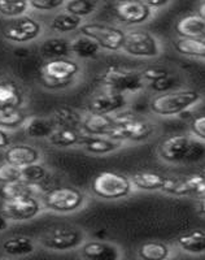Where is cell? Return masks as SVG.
Wrapping results in <instances>:
<instances>
[{
  "label": "cell",
  "instance_id": "cell-1",
  "mask_svg": "<svg viewBox=\"0 0 205 260\" xmlns=\"http://www.w3.org/2000/svg\"><path fill=\"white\" fill-rule=\"evenodd\" d=\"M157 154L167 164H192L205 159V143L191 134H174L162 139Z\"/></svg>",
  "mask_w": 205,
  "mask_h": 260
},
{
  "label": "cell",
  "instance_id": "cell-2",
  "mask_svg": "<svg viewBox=\"0 0 205 260\" xmlns=\"http://www.w3.org/2000/svg\"><path fill=\"white\" fill-rule=\"evenodd\" d=\"M202 101V95L192 89H178L156 94L150 102V110L160 117H174L190 111Z\"/></svg>",
  "mask_w": 205,
  "mask_h": 260
},
{
  "label": "cell",
  "instance_id": "cell-3",
  "mask_svg": "<svg viewBox=\"0 0 205 260\" xmlns=\"http://www.w3.org/2000/svg\"><path fill=\"white\" fill-rule=\"evenodd\" d=\"M155 132L156 126L152 121L135 117L131 112L125 111L116 115V125L107 137H111L122 143H136L152 138Z\"/></svg>",
  "mask_w": 205,
  "mask_h": 260
},
{
  "label": "cell",
  "instance_id": "cell-4",
  "mask_svg": "<svg viewBox=\"0 0 205 260\" xmlns=\"http://www.w3.org/2000/svg\"><path fill=\"white\" fill-rule=\"evenodd\" d=\"M82 73V67L73 57L50 60L41 69L42 82L51 90L65 89L73 85Z\"/></svg>",
  "mask_w": 205,
  "mask_h": 260
},
{
  "label": "cell",
  "instance_id": "cell-5",
  "mask_svg": "<svg viewBox=\"0 0 205 260\" xmlns=\"http://www.w3.org/2000/svg\"><path fill=\"white\" fill-rule=\"evenodd\" d=\"M41 201L44 210L67 215L82 210L87 203V195L77 187L60 186L43 192Z\"/></svg>",
  "mask_w": 205,
  "mask_h": 260
},
{
  "label": "cell",
  "instance_id": "cell-6",
  "mask_svg": "<svg viewBox=\"0 0 205 260\" xmlns=\"http://www.w3.org/2000/svg\"><path fill=\"white\" fill-rule=\"evenodd\" d=\"M87 240V234L82 228L76 225H59L44 232L38 238V243L50 251L67 252L78 250Z\"/></svg>",
  "mask_w": 205,
  "mask_h": 260
},
{
  "label": "cell",
  "instance_id": "cell-7",
  "mask_svg": "<svg viewBox=\"0 0 205 260\" xmlns=\"http://www.w3.org/2000/svg\"><path fill=\"white\" fill-rule=\"evenodd\" d=\"M91 191L104 201H118L127 198L134 191L130 177L113 171L97 173L91 182Z\"/></svg>",
  "mask_w": 205,
  "mask_h": 260
},
{
  "label": "cell",
  "instance_id": "cell-8",
  "mask_svg": "<svg viewBox=\"0 0 205 260\" xmlns=\"http://www.w3.org/2000/svg\"><path fill=\"white\" fill-rule=\"evenodd\" d=\"M102 89H108L120 94H138L146 89V82L141 76V72L122 67H109L100 76Z\"/></svg>",
  "mask_w": 205,
  "mask_h": 260
},
{
  "label": "cell",
  "instance_id": "cell-9",
  "mask_svg": "<svg viewBox=\"0 0 205 260\" xmlns=\"http://www.w3.org/2000/svg\"><path fill=\"white\" fill-rule=\"evenodd\" d=\"M122 51L136 59H156L161 56L162 45L152 32L139 27L125 30V42Z\"/></svg>",
  "mask_w": 205,
  "mask_h": 260
},
{
  "label": "cell",
  "instance_id": "cell-10",
  "mask_svg": "<svg viewBox=\"0 0 205 260\" xmlns=\"http://www.w3.org/2000/svg\"><path fill=\"white\" fill-rule=\"evenodd\" d=\"M78 34L92 39L100 50L109 52L122 51L125 42V30L101 22H85L79 29Z\"/></svg>",
  "mask_w": 205,
  "mask_h": 260
},
{
  "label": "cell",
  "instance_id": "cell-11",
  "mask_svg": "<svg viewBox=\"0 0 205 260\" xmlns=\"http://www.w3.org/2000/svg\"><path fill=\"white\" fill-rule=\"evenodd\" d=\"M43 34V25L37 18L26 15L11 20L2 29V36L9 43L26 45L39 39Z\"/></svg>",
  "mask_w": 205,
  "mask_h": 260
},
{
  "label": "cell",
  "instance_id": "cell-12",
  "mask_svg": "<svg viewBox=\"0 0 205 260\" xmlns=\"http://www.w3.org/2000/svg\"><path fill=\"white\" fill-rule=\"evenodd\" d=\"M127 107H129V96L101 87L100 91L95 92L91 96L86 112L95 113V115L116 116L127 111Z\"/></svg>",
  "mask_w": 205,
  "mask_h": 260
},
{
  "label": "cell",
  "instance_id": "cell-13",
  "mask_svg": "<svg viewBox=\"0 0 205 260\" xmlns=\"http://www.w3.org/2000/svg\"><path fill=\"white\" fill-rule=\"evenodd\" d=\"M44 207L38 197H24V198L3 201L0 212L6 216L9 222H24L36 219L43 212Z\"/></svg>",
  "mask_w": 205,
  "mask_h": 260
},
{
  "label": "cell",
  "instance_id": "cell-14",
  "mask_svg": "<svg viewBox=\"0 0 205 260\" xmlns=\"http://www.w3.org/2000/svg\"><path fill=\"white\" fill-rule=\"evenodd\" d=\"M164 192L176 197H190V198L200 199L205 195V175L191 173L186 176L170 177Z\"/></svg>",
  "mask_w": 205,
  "mask_h": 260
},
{
  "label": "cell",
  "instance_id": "cell-15",
  "mask_svg": "<svg viewBox=\"0 0 205 260\" xmlns=\"http://www.w3.org/2000/svg\"><path fill=\"white\" fill-rule=\"evenodd\" d=\"M115 12L118 20L131 29L148 22L155 13L147 6L146 2H139V0L118 2L115 4Z\"/></svg>",
  "mask_w": 205,
  "mask_h": 260
},
{
  "label": "cell",
  "instance_id": "cell-16",
  "mask_svg": "<svg viewBox=\"0 0 205 260\" xmlns=\"http://www.w3.org/2000/svg\"><path fill=\"white\" fill-rule=\"evenodd\" d=\"M78 254L82 260H121L122 248L111 241L86 240Z\"/></svg>",
  "mask_w": 205,
  "mask_h": 260
},
{
  "label": "cell",
  "instance_id": "cell-17",
  "mask_svg": "<svg viewBox=\"0 0 205 260\" xmlns=\"http://www.w3.org/2000/svg\"><path fill=\"white\" fill-rule=\"evenodd\" d=\"M42 152L36 146L27 143H17L11 145L4 151V161L17 168L31 166L36 162H41Z\"/></svg>",
  "mask_w": 205,
  "mask_h": 260
},
{
  "label": "cell",
  "instance_id": "cell-18",
  "mask_svg": "<svg viewBox=\"0 0 205 260\" xmlns=\"http://www.w3.org/2000/svg\"><path fill=\"white\" fill-rule=\"evenodd\" d=\"M39 52L46 61L72 57L71 38L61 36L48 37L39 46Z\"/></svg>",
  "mask_w": 205,
  "mask_h": 260
},
{
  "label": "cell",
  "instance_id": "cell-19",
  "mask_svg": "<svg viewBox=\"0 0 205 260\" xmlns=\"http://www.w3.org/2000/svg\"><path fill=\"white\" fill-rule=\"evenodd\" d=\"M134 190L139 191H164L169 176L152 171H139L130 176Z\"/></svg>",
  "mask_w": 205,
  "mask_h": 260
},
{
  "label": "cell",
  "instance_id": "cell-20",
  "mask_svg": "<svg viewBox=\"0 0 205 260\" xmlns=\"http://www.w3.org/2000/svg\"><path fill=\"white\" fill-rule=\"evenodd\" d=\"M116 125V116L95 115V113L83 112L82 129L86 136H108V133Z\"/></svg>",
  "mask_w": 205,
  "mask_h": 260
},
{
  "label": "cell",
  "instance_id": "cell-21",
  "mask_svg": "<svg viewBox=\"0 0 205 260\" xmlns=\"http://www.w3.org/2000/svg\"><path fill=\"white\" fill-rule=\"evenodd\" d=\"M125 143L116 141L107 136H87L83 142L82 148L91 155L102 156V155H111L116 151L121 150Z\"/></svg>",
  "mask_w": 205,
  "mask_h": 260
},
{
  "label": "cell",
  "instance_id": "cell-22",
  "mask_svg": "<svg viewBox=\"0 0 205 260\" xmlns=\"http://www.w3.org/2000/svg\"><path fill=\"white\" fill-rule=\"evenodd\" d=\"M22 129L25 136L30 139H48L55 132L56 124L51 116L50 117L29 116Z\"/></svg>",
  "mask_w": 205,
  "mask_h": 260
},
{
  "label": "cell",
  "instance_id": "cell-23",
  "mask_svg": "<svg viewBox=\"0 0 205 260\" xmlns=\"http://www.w3.org/2000/svg\"><path fill=\"white\" fill-rule=\"evenodd\" d=\"M83 24H85V21L61 9L57 13H55V16L51 17L50 22H48V29L55 32L56 36L65 37L67 34H71V32L79 31Z\"/></svg>",
  "mask_w": 205,
  "mask_h": 260
},
{
  "label": "cell",
  "instance_id": "cell-24",
  "mask_svg": "<svg viewBox=\"0 0 205 260\" xmlns=\"http://www.w3.org/2000/svg\"><path fill=\"white\" fill-rule=\"evenodd\" d=\"M176 246L188 255L205 254V229H193L177 237Z\"/></svg>",
  "mask_w": 205,
  "mask_h": 260
},
{
  "label": "cell",
  "instance_id": "cell-25",
  "mask_svg": "<svg viewBox=\"0 0 205 260\" xmlns=\"http://www.w3.org/2000/svg\"><path fill=\"white\" fill-rule=\"evenodd\" d=\"M37 241L26 236H15L8 237L2 243V250L4 254L12 257L27 256L37 251Z\"/></svg>",
  "mask_w": 205,
  "mask_h": 260
},
{
  "label": "cell",
  "instance_id": "cell-26",
  "mask_svg": "<svg viewBox=\"0 0 205 260\" xmlns=\"http://www.w3.org/2000/svg\"><path fill=\"white\" fill-rule=\"evenodd\" d=\"M86 137L87 136L83 132H81V130L67 129V127H56L55 132L51 134V137L47 141L53 147H82Z\"/></svg>",
  "mask_w": 205,
  "mask_h": 260
},
{
  "label": "cell",
  "instance_id": "cell-27",
  "mask_svg": "<svg viewBox=\"0 0 205 260\" xmlns=\"http://www.w3.org/2000/svg\"><path fill=\"white\" fill-rule=\"evenodd\" d=\"M42 194H43V191L41 189V185H32V183L25 182L22 180L6 183L0 187V197L3 198V201L24 198V197H38V198H41Z\"/></svg>",
  "mask_w": 205,
  "mask_h": 260
},
{
  "label": "cell",
  "instance_id": "cell-28",
  "mask_svg": "<svg viewBox=\"0 0 205 260\" xmlns=\"http://www.w3.org/2000/svg\"><path fill=\"white\" fill-rule=\"evenodd\" d=\"M139 260H169L173 256V247L162 241H147L136 251Z\"/></svg>",
  "mask_w": 205,
  "mask_h": 260
},
{
  "label": "cell",
  "instance_id": "cell-29",
  "mask_svg": "<svg viewBox=\"0 0 205 260\" xmlns=\"http://www.w3.org/2000/svg\"><path fill=\"white\" fill-rule=\"evenodd\" d=\"M179 38L202 39L205 37V21L199 15L182 17L176 26Z\"/></svg>",
  "mask_w": 205,
  "mask_h": 260
},
{
  "label": "cell",
  "instance_id": "cell-30",
  "mask_svg": "<svg viewBox=\"0 0 205 260\" xmlns=\"http://www.w3.org/2000/svg\"><path fill=\"white\" fill-rule=\"evenodd\" d=\"M71 51L72 56L76 57V60L94 59L101 52L99 46L92 39L81 36V34L76 36L74 38H71Z\"/></svg>",
  "mask_w": 205,
  "mask_h": 260
},
{
  "label": "cell",
  "instance_id": "cell-31",
  "mask_svg": "<svg viewBox=\"0 0 205 260\" xmlns=\"http://www.w3.org/2000/svg\"><path fill=\"white\" fill-rule=\"evenodd\" d=\"M24 94L12 81H0V108H21Z\"/></svg>",
  "mask_w": 205,
  "mask_h": 260
},
{
  "label": "cell",
  "instance_id": "cell-32",
  "mask_svg": "<svg viewBox=\"0 0 205 260\" xmlns=\"http://www.w3.org/2000/svg\"><path fill=\"white\" fill-rule=\"evenodd\" d=\"M51 117L56 124V127H67V129H77L82 132L81 125H82L83 112L73 110L71 107H61L53 111Z\"/></svg>",
  "mask_w": 205,
  "mask_h": 260
},
{
  "label": "cell",
  "instance_id": "cell-33",
  "mask_svg": "<svg viewBox=\"0 0 205 260\" xmlns=\"http://www.w3.org/2000/svg\"><path fill=\"white\" fill-rule=\"evenodd\" d=\"M100 6H101V3L94 2V0H67V2H65V6L62 9L85 21L92 17L99 11Z\"/></svg>",
  "mask_w": 205,
  "mask_h": 260
},
{
  "label": "cell",
  "instance_id": "cell-34",
  "mask_svg": "<svg viewBox=\"0 0 205 260\" xmlns=\"http://www.w3.org/2000/svg\"><path fill=\"white\" fill-rule=\"evenodd\" d=\"M174 48L183 56L205 60V43L201 39L178 38L174 41Z\"/></svg>",
  "mask_w": 205,
  "mask_h": 260
},
{
  "label": "cell",
  "instance_id": "cell-35",
  "mask_svg": "<svg viewBox=\"0 0 205 260\" xmlns=\"http://www.w3.org/2000/svg\"><path fill=\"white\" fill-rule=\"evenodd\" d=\"M27 115L22 108H0V127L4 130H16L24 126Z\"/></svg>",
  "mask_w": 205,
  "mask_h": 260
},
{
  "label": "cell",
  "instance_id": "cell-36",
  "mask_svg": "<svg viewBox=\"0 0 205 260\" xmlns=\"http://www.w3.org/2000/svg\"><path fill=\"white\" fill-rule=\"evenodd\" d=\"M29 2H6L0 0V16L8 20L26 16L30 12Z\"/></svg>",
  "mask_w": 205,
  "mask_h": 260
},
{
  "label": "cell",
  "instance_id": "cell-37",
  "mask_svg": "<svg viewBox=\"0 0 205 260\" xmlns=\"http://www.w3.org/2000/svg\"><path fill=\"white\" fill-rule=\"evenodd\" d=\"M48 177L47 168L42 162H36L31 166L21 168V180L32 185H41Z\"/></svg>",
  "mask_w": 205,
  "mask_h": 260
},
{
  "label": "cell",
  "instance_id": "cell-38",
  "mask_svg": "<svg viewBox=\"0 0 205 260\" xmlns=\"http://www.w3.org/2000/svg\"><path fill=\"white\" fill-rule=\"evenodd\" d=\"M147 89H150L151 91L156 92V94H164V92L173 91V90L179 89V80L174 73H172L167 77L161 78V80L156 81V82L150 83L146 86Z\"/></svg>",
  "mask_w": 205,
  "mask_h": 260
},
{
  "label": "cell",
  "instance_id": "cell-39",
  "mask_svg": "<svg viewBox=\"0 0 205 260\" xmlns=\"http://www.w3.org/2000/svg\"><path fill=\"white\" fill-rule=\"evenodd\" d=\"M141 76L143 81L146 82V86L150 83L156 82V81L161 80V78L167 77L172 74V72L165 67H160V65H152V67H147V68L142 69Z\"/></svg>",
  "mask_w": 205,
  "mask_h": 260
},
{
  "label": "cell",
  "instance_id": "cell-40",
  "mask_svg": "<svg viewBox=\"0 0 205 260\" xmlns=\"http://www.w3.org/2000/svg\"><path fill=\"white\" fill-rule=\"evenodd\" d=\"M29 6L37 12H56L64 8L65 0H30Z\"/></svg>",
  "mask_w": 205,
  "mask_h": 260
},
{
  "label": "cell",
  "instance_id": "cell-41",
  "mask_svg": "<svg viewBox=\"0 0 205 260\" xmlns=\"http://www.w3.org/2000/svg\"><path fill=\"white\" fill-rule=\"evenodd\" d=\"M21 180V168L13 167L8 162H0V183L6 185L9 182Z\"/></svg>",
  "mask_w": 205,
  "mask_h": 260
},
{
  "label": "cell",
  "instance_id": "cell-42",
  "mask_svg": "<svg viewBox=\"0 0 205 260\" xmlns=\"http://www.w3.org/2000/svg\"><path fill=\"white\" fill-rule=\"evenodd\" d=\"M191 136L205 143V115H199L193 117L190 124Z\"/></svg>",
  "mask_w": 205,
  "mask_h": 260
},
{
  "label": "cell",
  "instance_id": "cell-43",
  "mask_svg": "<svg viewBox=\"0 0 205 260\" xmlns=\"http://www.w3.org/2000/svg\"><path fill=\"white\" fill-rule=\"evenodd\" d=\"M11 145H12V137L9 132L0 127V150L6 151Z\"/></svg>",
  "mask_w": 205,
  "mask_h": 260
},
{
  "label": "cell",
  "instance_id": "cell-44",
  "mask_svg": "<svg viewBox=\"0 0 205 260\" xmlns=\"http://www.w3.org/2000/svg\"><path fill=\"white\" fill-rule=\"evenodd\" d=\"M146 4L152 9L153 12H156V11H160V9L167 7L170 3L165 2V0H152V2H146Z\"/></svg>",
  "mask_w": 205,
  "mask_h": 260
},
{
  "label": "cell",
  "instance_id": "cell-45",
  "mask_svg": "<svg viewBox=\"0 0 205 260\" xmlns=\"http://www.w3.org/2000/svg\"><path fill=\"white\" fill-rule=\"evenodd\" d=\"M8 226H9V220L7 219L3 213L0 212V233L6 232L7 229H8Z\"/></svg>",
  "mask_w": 205,
  "mask_h": 260
},
{
  "label": "cell",
  "instance_id": "cell-46",
  "mask_svg": "<svg viewBox=\"0 0 205 260\" xmlns=\"http://www.w3.org/2000/svg\"><path fill=\"white\" fill-rule=\"evenodd\" d=\"M197 213L205 217V195L197 199Z\"/></svg>",
  "mask_w": 205,
  "mask_h": 260
},
{
  "label": "cell",
  "instance_id": "cell-47",
  "mask_svg": "<svg viewBox=\"0 0 205 260\" xmlns=\"http://www.w3.org/2000/svg\"><path fill=\"white\" fill-rule=\"evenodd\" d=\"M197 15H199L200 17H201L202 20L205 21V2H202V3H200L199 9H197Z\"/></svg>",
  "mask_w": 205,
  "mask_h": 260
},
{
  "label": "cell",
  "instance_id": "cell-48",
  "mask_svg": "<svg viewBox=\"0 0 205 260\" xmlns=\"http://www.w3.org/2000/svg\"><path fill=\"white\" fill-rule=\"evenodd\" d=\"M169 260H187V259H182V257H173V256H172Z\"/></svg>",
  "mask_w": 205,
  "mask_h": 260
},
{
  "label": "cell",
  "instance_id": "cell-49",
  "mask_svg": "<svg viewBox=\"0 0 205 260\" xmlns=\"http://www.w3.org/2000/svg\"><path fill=\"white\" fill-rule=\"evenodd\" d=\"M201 41H202V42H204V43H205V37H204V38H202V39H201Z\"/></svg>",
  "mask_w": 205,
  "mask_h": 260
},
{
  "label": "cell",
  "instance_id": "cell-50",
  "mask_svg": "<svg viewBox=\"0 0 205 260\" xmlns=\"http://www.w3.org/2000/svg\"><path fill=\"white\" fill-rule=\"evenodd\" d=\"M202 173H204V175H205V169H204V171H202Z\"/></svg>",
  "mask_w": 205,
  "mask_h": 260
},
{
  "label": "cell",
  "instance_id": "cell-51",
  "mask_svg": "<svg viewBox=\"0 0 205 260\" xmlns=\"http://www.w3.org/2000/svg\"><path fill=\"white\" fill-rule=\"evenodd\" d=\"M0 260H8V259H0Z\"/></svg>",
  "mask_w": 205,
  "mask_h": 260
}]
</instances>
